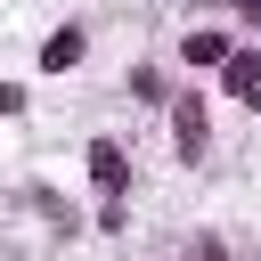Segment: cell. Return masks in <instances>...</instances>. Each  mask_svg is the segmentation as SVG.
Here are the masks:
<instances>
[{
    "label": "cell",
    "instance_id": "3957f363",
    "mask_svg": "<svg viewBox=\"0 0 261 261\" xmlns=\"http://www.w3.org/2000/svg\"><path fill=\"white\" fill-rule=\"evenodd\" d=\"M237 41H245V33H228V24H212V16H188V33H179V49H171V65H179L188 82H196V73H220Z\"/></svg>",
    "mask_w": 261,
    "mask_h": 261
},
{
    "label": "cell",
    "instance_id": "30bf717a",
    "mask_svg": "<svg viewBox=\"0 0 261 261\" xmlns=\"http://www.w3.org/2000/svg\"><path fill=\"white\" fill-rule=\"evenodd\" d=\"M90 220H98V237H122V228H130V204H122V196H114V204H98V212H90Z\"/></svg>",
    "mask_w": 261,
    "mask_h": 261
},
{
    "label": "cell",
    "instance_id": "5b68a950",
    "mask_svg": "<svg viewBox=\"0 0 261 261\" xmlns=\"http://www.w3.org/2000/svg\"><path fill=\"white\" fill-rule=\"evenodd\" d=\"M212 82H220V98L253 106V90H261V41H237V49H228V65H220Z\"/></svg>",
    "mask_w": 261,
    "mask_h": 261
},
{
    "label": "cell",
    "instance_id": "52a82bcc",
    "mask_svg": "<svg viewBox=\"0 0 261 261\" xmlns=\"http://www.w3.org/2000/svg\"><path fill=\"white\" fill-rule=\"evenodd\" d=\"M24 204H33V212H41L49 228H73V204H65V196H57L49 179H33V188H24Z\"/></svg>",
    "mask_w": 261,
    "mask_h": 261
},
{
    "label": "cell",
    "instance_id": "8992f818",
    "mask_svg": "<svg viewBox=\"0 0 261 261\" xmlns=\"http://www.w3.org/2000/svg\"><path fill=\"white\" fill-rule=\"evenodd\" d=\"M171 90H179V73H171V65H130V106H155V114H163V106H171Z\"/></svg>",
    "mask_w": 261,
    "mask_h": 261
},
{
    "label": "cell",
    "instance_id": "6da1fadb",
    "mask_svg": "<svg viewBox=\"0 0 261 261\" xmlns=\"http://www.w3.org/2000/svg\"><path fill=\"white\" fill-rule=\"evenodd\" d=\"M163 122H171V155L196 171V163L212 155V98H204L196 82H179V90H171V106H163Z\"/></svg>",
    "mask_w": 261,
    "mask_h": 261
},
{
    "label": "cell",
    "instance_id": "9c48e42d",
    "mask_svg": "<svg viewBox=\"0 0 261 261\" xmlns=\"http://www.w3.org/2000/svg\"><path fill=\"white\" fill-rule=\"evenodd\" d=\"M179 261H228V237H220V228H196V237H188V253H179Z\"/></svg>",
    "mask_w": 261,
    "mask_h": 261
},
{
    "label": "cell",
    "instance_id": "8fae6325",
    "mask_svg": "<svg viewBox=\"0 0 261 261\" xmlns=\"http://www.w3.org/2000/svg\"><path fill=\"white\" fill-rule=\"evenodd\" d=\"M24 106H33V90L24 82H0V122H24Z\"/></svg>",
    "mask_w": 261,
    "mask_h": 261
},
{
    "label": "cell",
    "instance_id": "ba28073f",
    "mask_svg": "<svg viewBox=\"0 0 261 261\" xmlns=\"http://www.w3.org/2000/svg\"><path fill=\"white\" fill-rule=\"evenodd\" d=\"M196 16H212V24H220V16H237L245 33H261V0H196Z\"/></svg>",
    "mask_w": 261,
    "mask_h": 261
},
{
    "label": "cell",
    "instance_id": "277c9868",
    "mask_svg": "<svg viewBox=\"0 0 261 261\" xmlns=\"http://www.w3.org/2000/svg\"><path fill=\"white\" fill-rule=\"evenodd\" d=\"M82 57H90V24H82V16H65V24H49V33H41V49H33V65H41L49 82H65V73H73Z\"/></svg>",
    "mask_w": 261,
    "mask_h": 261
},
{
    "label": "cell",
    "instance_id": "7a4b0ae2",
    "mask_svg": "<svg viewBox=\"0 0 261 261\" xmlns=\"http://www.w3.org/2000/svg\"><path fill=\"white\" fill-rule=\"evenodd\" d=\"M82 179H90V196H98V204L130 196V147H122L114 130H90V139H82Z\"/></svg>",
    "mask_w": 261,
    "mask_h": 261
},
{
    "label": "cell",
    "instance_id": "7c38bea8",
    "mask_svg": "<svg viewBox=\"0 0 261 261\" xmlns=\"http://www.w3.org/2000/svg\"><path fill=\"white\" fill-rule=\"evenodd\" d=\"M253 122H261V90H253Z\"/></svg>",
    "mask_w": 261,
    "mask_h": 261
}]
</instances>
